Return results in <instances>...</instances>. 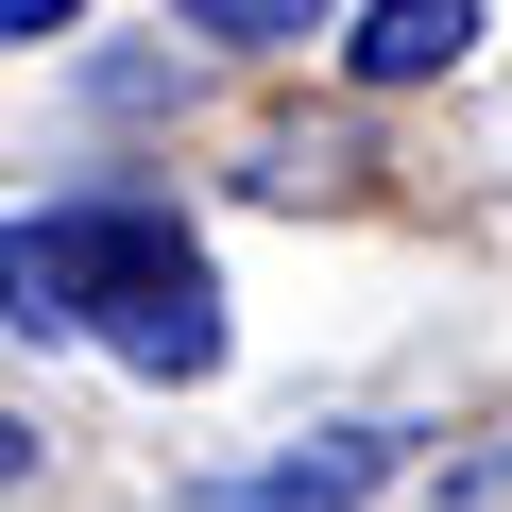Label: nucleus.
<instances>
[{"label": "nucleus", "instance_id": "1", "mask_svg": "<svg viewBox=\"0 0 512 512\" xmlns=\"http://www.w3.org/2000/svg\"><path fill=\"white\" fill-rule=\"evenodd\" d=\"M0 325H103L120 376H222V291L205 256L171 239V205H52V222H0Z\"/></svg>", "mask_w": 512, "mask_h": 512}, {"label": "nucleus", "instance_id": "2", "mask_svg": "<svg viewBox=\"0 0 512 512\" xmlns=\"http://www.w3.org/2000/svg\"><path fill=\"white\" fill-rule=\"evenodd\" d=\"M342 52H359V86H427V69H461V52H478V0H376Z\"/></svg>", "mask_w": 512, "mask_h": 512}, {"label": "nucleus", "instance_id": "3", "mask_svg": "<svg viewBox=\"0 0 512 512\" xmlns=\"http://www.w3.org/2000/svg\"><path fill=\"white\" fill-rule=\"evenodd\" d=\"M359 478H376V427H342V444H325V461H291V478H239L222 512H342Z\"/></svg>", "mask_w": 512, "mask_h": 512}, {"label": "nucleus", "instance_id": "4", "mask_svg": "<svg viewBox=\"0 0 512 512\" xmlns=\"http://www.w3.org/2000/svg\"><path fill=\"white\" fill-rule=\"evenodd\" d=\"M188 35H325V0H171Z\"/></svg>", "mask_w": 512, "mask_h": 512}, {"label": "nucleus", "instance_id": "5", "mask_svg": "<svg viewBox=\"0 0 512 512\" xmlns=\"http://www.w3.org/2000/svg\"><path fill=\"white\" fill-rule=\"evenodd\" d=\"M69 18H86V0H0V35H18V52H35V35H69Z\"/></svg>", "mask_w": 512, "mask_h": 512}, {"label": "nucleus", "instance_id": "6", "mask_svg": "<svg viewBox=\"0 0 512 512\" xmlns=\"http://www.w3.org/2000/svg\"><path fill=\"white\" fill-rule=\"evenodd\" d=\"M18 478H35V427H18V410H0V495H18Z\"/></svg>", "mask_w": 512, "mask_h": 512}]
</instances>
